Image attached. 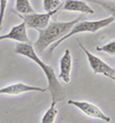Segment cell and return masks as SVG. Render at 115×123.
Masks as SVG:
<instances>
[{"label": "cell", "mask_w": 115, "mask_h": 123, "mask_svg": "<svg viewBox=\"0 0 115 123\" xmlns=\"http://www.w3.org/2000/svg\"><path fill=\"white\" fill-rule=\"evenodd\" d=\"M47 87H38V86H31L24 84V83H15L8 86L0 89V94L5 96H18L25 92H46Z\"/></svg>", "instance_id": "obj_7"}, {"label": "cell", "mask_w": 115, "mask_h": 123, "mask_svg": "<svg viewBox=\"0 0 115 123\" xmlns=\"http://www.w3.org/2000/svg\"><path fill=\"white\" fill-rule=\"evenodd\" d=\"M97 51H99V52H105V53H108V54H110V55H115V40H112V42L105 44L103 46L97 47Z\"/></svg>", "instance_id": "obj_15"}, {"label": "cell", "mask_w": 115, "mask_h": 123, "mask_svg": "<svg viewBox=\"0 0 115 123\" xmlns=\"http://www.w3.org/2000/svg\"><path fill=\"white\" fill-rule=\"evenodd\" d=\"M4 39H11V40L20 42V43L30 44V40H29L27 35V25H25V23L22 22V23H20V24L12 28L11 31L8 33L0 36V40H4Z\"/></svg>", "instance_id": "obj_8"}, {"label": "cell", "mask_w": 115, "mask_h": 123, "mask_svg": "<svg viewBox=\"0 0 115 123\" xmlns=\"http://www.w3.org/2000/svg\"><path fill=\"white\" fill-rule=\"evenodd\" d=\"M71 68H73L71 53L69 49H66L63 55H62V58L60 59V74H59V77H60L65 83H70Z\"/></svg>", "instance_id": "obj_9"}, {"label": "cell", "mask_w": 115, "mask_h": 123, "mask_svg": "<svg viewBox=\"0 0 115 123\" xmlns=\"http://www.w3.org/2000/svg\"><path fill=\"white\" fill-rule=\"evenodd\" d=\"M81 20H84V17L81 16V17H77V18L69 22H51L45 29L37 30L39 32V36L33 45V49L39 53L44 52L52 44H54L61 37L67 35L71 30V28Z\"/></svg>", "instance_id": "obj_2"}, {"label": "cell", "mask_w": 115, "mask_h": 123, "mask_svg": "<svg viewBox=\"0 0 115 123\" xmlns=\"http://www.w3.org/2000/svg\"><path fill=\"white\" fill-rule=\"evenodd\" d=\"M60 8L58 9H53L49 12H45L42 14H37V13H32V14H16L18 17H21L23 20V22L25 23V25L29 28H33L36 30H42L48 25L49 20L53 15H55Z\"/></svg>", "instance_id": "obj_4"}, {"label": "cell", "mask_w": 115, "mask_h": 123, "mask_svg": "<svg viewBox=\"0 0 115 123\" xmlns=\"http://www.w3.org/2000/svg\"><path fill=\"white\" fill-rule=\"evenodd\" d=\"M62 11L68 12H78L84 14H93L94 11L83 0H66L65 4L61 6Z\"/></svg>", "instance_id": "obj_10"}, {"label": "cell", "mask_w": 115, "mask_h": 123, "mask_svg": "<svg viewBox=\"0 0 115 123\" xmlns=\"http://www.w3.org/2000/svg\"><path fill=\"white\" fill-rule=\"evenodd\" d=\"M68 105H71L74 107L78 108L83 114H85L86 116L97 118V120H101L105 122H110V117L107 116L98 106L93 105L89 101H78V100H69Z\"/></svg>", "instance_id": "obj_6"}, {"label": "cell", "mask_w": 115, "mask_h": 123, "mask_svg": "<svg viewBox=\"0 0 115 123\" xmlns=\"http://www.w3.org/2000/svg\"><path fill=\"white\" fill-rule=\"evenodd\" d=\"M108 77H109L110 80H114V82H115V77H114V76H108Z\"/></svg>", "instance_id": "obj_17"}, {"label": "cell", "mask_w": 115, "mask_h": 123, "mask_svg": "<svg viewBox=\"0 0 115 123\" xmlns=\"http://www.w3.org/2000/svg\"><path fill=\"white\" fill-rule=\"evenodd\" d=\"M43 6H44L45 12H49L53 9L61 8L62 4L60 0H43Z\"/></svg>", "instance_id": "obj_14"}, {"label": "cell", "mask_w": 115, "mask_h": 123, "mask_svg": "<svg viewBox=\"0 0 115 123\" xmlns=\"http://www.w3.org/2000/svg\"><path fill=\"white\" fill-rule=\"evenodd\" d=\"M114 77H115V68H114Z\"/></svg>", "instance_id": "obj_18"}, {"label": "cell", "mask_w": 115, "mask_h": 123, "mask_svg": "<svg viewBox=\"0 0 115 123\" xmlns=\"http://www.w3.org/2000/svg\"><path fill=\"white\" fill-rule=\"evenodd\" d=\"M13 13L16 14H32L35 13V9L32 8V6L30 5L29 0H16L15 4V8L13 9Z\"/></svg>", "instance_id": "obj_11"}, {"label": "cell", "mask_w": 115, "mask_h": 123, "mask_svg": "<svg viewBox=\"0 0 115 123\" xmlns=\"http://www.w3.org/2000/svg\"><path fill=\"white\" fill-rule=\"evenodd\" d=\"M114 22V17L113 16H109V17H106V18H101V20H98V21H85V20H81L79 22H77L74 27L71 28V30L67 35H65L63 37H61L58 42H55L54 44H52L48 47V51H47V54L51 55V54L54 52V49L56 47L60 46L61 43H63L66 39L75 36L77 33H81V32H97L100 29H104V28L108 27L109 24H112Z\"/></svg>", "instance_id": "obj_3"}, {"label": "cell", "mask_w": 115, "mask_h": 123, "mask_svg": "<svg viewBox=\"0 0 115 123\" xmlns=\"http://www.w3.org/2000/svg\"><path fill=\"white\" fill-rule=\"evenodd\" d=\"M94 4L99 5L100 7L105 8L107 12H109L112 16L114 17V21H115V2L114 1H109V0H90Z\"/></svg>", "instance_id": "obj_13"}, {"label": "cell", "mask_w": 115, "mask_h": 123, "mask_svg": "<svg viewBox=\"0 0 115 123\" xmlns=\"http://www.w3.org/2000/svg\"><path fill=\"white\" fill-rule=\"evenodd\" d=\"M78 45L81 46L83 52L85 53L86 58H88L89 64H90V67H91V69L93 70L94 74H101V75H105V76H107V77L108 76H114V68H112L109 64H107L100 58H98L97 55H94L91 52H89L88 49L81 44V42H78Z\"/></svg>", "instance_id": "obj_5"}, {"label": "cell", "mask_w": 115, "mask_h": 123, "mask_svg": "<svg viewBox=\"0 0 115 123\" xmlns=\"http://www.w3.org/2000/svg\"><path fill=\"white\" fill-rule=\"evenodd\" d=\"M14 52L20 55H23L28 59H30L31 61H33L35 63L38 64V67L44 71L45 77L47 80V83H48V87L47 90L51 91V97H52V101L58 102L61 101L65 99V90L63 87L61 86V84L58 80V77L55 75L54 69L49 66V64H46L43 61V60L39 58L36 51L33 49L32 45L31 44H27V43H20L15 45L14 47Z\"/></svg>", "instance_id": "obj_1"}, {"label": "cell", "mask_w": 115, "mask_h": 123, "mask_svg": "<svg viewBox=\"0 0 115 123\" xmlns=\"http://www.w3.org/2000/svg\"><path fill=\"white\" fill-rule=\"evenodd\" d=\"M7 1L8 0H0V30L2 28V22H4V17H5V11L7 7Z\"/></svg>", "instance_id": "obj_16"}, {"label": "cell", "mask_w": 115, "mask_h": 123, "mask_svg": "<svg viewBox=\"0 0 115 123\" xmlns=\"http://www.w3.org/2000/svg\"><path fill=\"white\" fill-rule=\"evenodd\" d=\"M58 115V108H56V102L52 101L49 108L46 111L44 116L42 118V123H54V120Z\"/></svg>", "instance_id": "obj_12"}]
</instances>
